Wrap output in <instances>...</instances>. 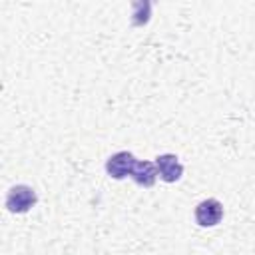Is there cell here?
I'll list each match as a JSON object with an SVG mask.
<instances>
[{"label": "cell", "instance_id": "cell-4", "mask_svg": "<svg viewBox=\"0 0 255 255\" xmlns=\"http://www.w3.org/2000/svg\"><path fill=\"white\" fill-rule=\"evenodd\" d=\"M155 167H157V175L165 181V183H173L183 175V165L179 161V157L175 153H161L155 157Z\"/></svg>", "mask_w": 255, "mask_h": 255}, {"label": "cell", "instance_id": "cell-5", "mask_svg": "<svg viewBox=\"0 0 255 255\" xmlns=\"http://www.w3.org/2000/svg\"><path fill=\"white\" fill-rule=\"evenodd\" d=\"M131 179L137 183V185H141V187H151L153 183H155V179H157V167H155V163H151V161H135V165H133V169H131Z\"/></svg>", "mask_w": 255, "mask_h": 255}, {"label": "cell", "instance_id": "cell-3", "mask_svg": "<svg viewBox=\"0 0 255 255\" xmlns=\"http://www.w3.org/2000/svg\"><path fill=\"white\" fill-rule=\"evenodd\" d=\"M135 161H137V159H135L133 153H129V151H118V153H114V155L108 157V161H106V171H108V175L114 177V179H124L126 175L131 173Z\"/></svg>", "mask_w": 255, "mask_h": 255}, {"label": "cell", "instance_id": "cell-1", "mask_svg": "<svg viewBox=\"0 0 255 255\" xmlns=\"http://www.w3.org/2000/svg\"><path fill=\"white\" fill-rule=\"evenodd\" d=\"M36 201H38V195L30 185H14L8 189L6 209L10 213H26L36 205Z\"/></svg>", "mask_w": 255, "mask_h": 255}, {"label": "cell", "instance_id": "cell-2", "mask_svg": "<svg viewBox=\"0 0 255 255\" xmlns=\"http://www.w3.org/2000/svg\"><path fill=\"white\" fill-rule=\"evenodd\" d=\"M221 217H223V205H221V201H217L213 197L203 199L195 207V221L201 227H213L221 221Z\"/></svg>", "mask_w": 255, "mask_h": 255}]
</instances>
